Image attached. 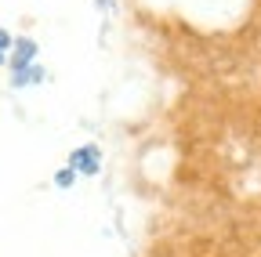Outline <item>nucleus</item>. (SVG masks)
Returning <instances> with one entry per match:
<instances>
[{
    "label": "nucleus",
    "mask_w": 261,
    "mask_h": 257,
    "mask_svg": "<svg viewBox=\"0 0 261 257\" xmlns=\"http://www.w3.org/2000/svg\"><path fill=\"white\" fill-rule=\"evenodd\" d=\"M51 181H55V188H62V192H65V188H73V185H76V181H80V174H76V170H73V167H58V170H55V178H51Z\"/></svg>",
    "instance_id": "20e7f679"
},
{
    "label": "nucleus",
    "mask_w": 261,
    "mask_h": 257,
    "mask_svg": "<svg viewBox=\"0 0 261 257\" xmlns=\"http://www.w3.org/2000/svg\"><path fill=\"white\" fill-rule=\"evenodd\" d=\"M0 69H8V54H0Z\"/></svg>",
    "instance_id": "0eeeda50"
},
{
    "label": "nucleus",
    "mask_w": 261,
    "mask_h": 257,
    "mask_svg": "<svg viewBox=\"0 0 261 257\" xmlns=\"http://www.w3.org/2000/svg\"><path fill=\"white\" fill-rule=\"evenodd\" d=\"M11 47H15V33L8 25H0V54H11Z\"/></svg>",
    "instance_id": "39448f33"
},
{
    "label": "nucleus",
    "mask_w": 261,
    "mask_h": 257,
    "mask_svg": "<svg viewBox=\"0 0 261 257\" xmlns=\"http://www.w3.org/2000/svg\"><path fill=\"white\" fill-rule=\"evenodd\" d=\"M113 8H116V0H94V11L98 15H109Z\"/></svg>",
    "instance_id": "423d86ee"
},
{
    "label": "nucleus",
    "mask_w": 261,
    "mask_h": 257,
    "mask_svg": "<svg viewBox=\"0 0 261 257\" xmlns=\"http://www.w3.org/2000/svg\"><path fill=\"white\" fill-rule=\"evenodd\" d=\"M33 62H40V44L33 37H15V47L8 54V69L15 66H33Z\"/></svg>",
    "instance_id": "7ed1b4c3"
},
{
    "label": "nucleus",
    "mask_w": 261,
    "mask_h": 257,
    "mask_svg": "<svg viewBox=\"0 0 261 257\" xmlns=\"http://www.w3.org/2000/svg\"><path fill=\"white\" fill-rule=\"evenodd\" d=\"M65 167H73L80 178H98V174H102V149H98L94 141H87V145H80V149L69 152Z\"/></svg>",
    "instance_id": "f257e3e1"
},
{
    "label": "nucleus",
    "mask_w": 261,
    "mask_h": 257,
    "mask_svg": "<svg viewBox=\"0 0 261 257\" xmlns=\"http://www.w3.org/2000/svg\"><path fill=\"white\" fill-rule=\"evenodd\" d=\"M8 83L15 91L40 87V83H47V69L40 66V62H33V66H15V69H8Z\"/></svg>",
    "instance_id": "f03ea898"
}]
</instances>
